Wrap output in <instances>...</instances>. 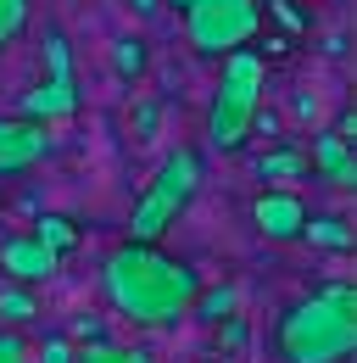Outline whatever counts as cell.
<instances>
[{
  "instance_id": "7402d4cb",
  "label": "cell",
  "mask_w": 357,
  "mask_h": 363,
  "mask_svg": "<svg viewBox=\"0 0 357 363\" xmlns=\"http://www.w3.org/2000/svg\"><path fill=\"white\" fill-rule=\"evenodd\" d=\"M45 62H50V79H73V56H67V40H62V34L45 40Z\"/></svg>"
},
{
  "instance_id": "5b68a950",
  "label": "cell",
  "mask_w": 357,
  "mask_h": 363,
  "mask_svg": "<svg viewBox=\"0 0 357 363\" xmlns=\"http://www.w3.org/2000/svg\"><path fill=\"white\" fill-rule=\"evenodd\" d=\"M263 28L257 0H190L184 6V40L201 56H229L234 45H251Z\"/></svg>"
},
{
  "instance_id": "cb8c5ba5",
  "label": "cell",
  "mask_w": 357,
  "mask_h": 363,
  "mask_svg": "<svg viewBox=\"0 0 357 363\" xmlns=\"http://www.w3.org/2000/svg\"><path fill=\"white\" fill-rule=\"evenodd\" d=\"M157 6H162V0H134V11H140V17H151Z\"/></svg>"
},
{
  "instance_id": "4fadbf2b",
  "label": "cell",
  "mask_w": 357,
  "mask_h": 363,
  "mask_svg": "<svg viewBox=\"0 0 357 363\" xmlns=\"http://www.w3.org/2000/svg\"><path fill=\"white\" fill-rule=\"evenodd\" d=\"M240 308V291L234 285H212V291H196L190 296V313L201 318V324H218L223 313H234Z\"/></svg>"
},
{
  "instance_id": "8fae6325",
  "label": "cell",
  "mask_w": 357,
  "mask_h": 363,
  "mask_svg": "<svg viewBox=\"0 0 357 363\" xmlns=\"http://www.w3.org/2000/svg\"><path fill=\"white\" fill-rule=\"evenodd\" d=\"M251 174L268 184H296V179H307V151L302 145H268L263 157L251 162Z\"/></svg>"
},
{
  "instance_id": "3957f363",
  "label": "cell",
  "mask_w": 357,
  "mask_h": 363,
  "mask_svg": "<svg viewBox=\"0 0 357 363\" xmlns=\"http://www.w3.org/2000/svg\"><path fill=\"white\" fill-rule=\"evenodd\" d=\"M268 90V62L257 50L234 45L223 56V73H218V90H212V106H207V135L218 151H240L251 140V112L263 106Z\"/></svg>"
},
{
  "instance_id": "ba28073f",
  "label": "cell",
  "mask_w": 357,
  "mask_h": 363,
  "mask_svg": "<svg viewBox=\"0 0 357 363\" xmlns=\"http://www.w3.org/2000/svg\"><path fill=\"white\" fill-rule=\"evenodd\" d=\"M56 263H62V252H50L34 235L0 240V269H6V279H17V285H45V279L56 274Z\"/></svg>"
},
{
  "instance_id": "7c38bea8",
  "label": "cell",
  "mask_w": 357,
  "mask_h": 363,
  "mask_svg": "<svg viewBox=\"0 0 357 363\" xmlns=\"http://www.w3.org/2000/svg\"><path fill=\"white\" fill-rule=\"evenodd\" d=\"M73 363H157L145 347H123V341H106V335H89L84 347H73Z\"/></svg>"
},
{
  "instance_id": "7a4b0ae2",
  "label": "cell",
  "mask_w": 357,
  "mask_h": 363,
  "mask_svg": "<svg viewBox=\"0 0 357 363\" xmlns=\"http://www.w3.org/2000/svg\"><path fill=\"white\" fill-rule=\"evenodd\" d=\"M357 352V285L335 279L273 318L279 363H346Z\"/></svg>"
},
{
  "instance_id": "e0dca14e",
  "label": "cell",
  "mask_w": 357,
  "mask_h": 363,
  "mask_svg": "<svg viewBox=\"0 0 357 363\" xmlns=\"http://www.w3.org/2000/svg\"><path fill=\"white\" fill-rule=\"evenodd\" d=\"M212 330H218V352H240V347L251 341V324H246V313H240V308H234V313H223Z\"/></svg>"
},
{
  "instance_id": "5bb4252c",
  "label": "cell",
  "mask_w": 357,
  "mask_h": 363,
  "mask_svg": "<svg viewBox=\"0 0 357 363\" xmlns=\"http://www.w3.org/2000/svg\"><path fill=\"white\" fill-rule=\"evenodd\" d=\"M145 67H151V50L140 34H123L118 45H112V73L118 79H145Z\"/></svg>"
},
{
  "instance_id": "30bf717a",
  "label": "cell",
  "mask_w": 357,
  "mask_h": 363,
  "mask_svg": "<svg viewBox=\"0 0 357 363\" xmlns=\"http://www.w3.org/2000/svg\"><path fill=\"white\" fill-rule=\"evenodd\" d=\"M73 106H79L73 79H45V84H34V90L17 101V118H40V123H50V118H73Z\"/></svg>"
},
{
  "instance_id": "d6986e66",
  "label": "cell",
  "mask_w": 357,
  "mask_h": 363,
  "mask_svg": "<svg viewBox=\"0 0 357 363\" xmlns=\"http://www.w3.org/2000/svg\"><path fill=\"white\" fill-rule=\"evenodd\" d=\"M28 28V0H0V50Z\"/></svg>"
},
{
  "instance_id": "d4e9b609",
  "label": "cell",
  "mask_w": 357,
  "mask_h": 363,
  "mask_svg": "<svg viewBox=\"0 0 357 363\" xmlns=\"http://www.w3.org/2000/svg\"><path fill=\"white\" fill-rule=\"evenodd\" d=\"M174 6H178V11H184V6H190V0H174Z\"/></svg>"
},
{
  "instance_id": "2e32d148",
  "label": "cell",
  "mask_w": 357,
  "mask_h": 363,
  "mask_svg": "<svg viewBox=\"0 0 357 363\" xmlns=\"http://www.w3.org/2000/svg\"><path fill=\"white\" fill-rule=\"evenodd\" d=\"M34 313H40V296L28 285H0V318L6 324H28Z\"/></svg>"
},
{
  "instance_id": "8992f818",
  "label": "cell",
  "mask_w": 357,
  "mask_h": 363,
  "mask_svg": "<svg viewBox=\"0 0 357 363\" xmlns=\"http://www.w3.org/2000/svg\"><path fill=\"white\" fill-rule=\"evenodd\" d=\"M251 229H257L263 240L290 246V240H302V229H307V201H302L290 184H268V190H257V201H251Z\"/></svg>"
},
{
  "instance_id": "603a6c76",
  "label": "cell",
  "mask_w": 357,
  "mask_h": 363,
  "mask_svg": "<svg viewBox=\"0 0 357 363\" xmlns=\"http://www.w3.org/2000/svg\"><path fill=\"white\" fill-rule=\"evenodd\" d=\"M290 112H296V118H302V123H312V118H318V95H296V101H290Z\"/></svg>"
},
{
  "instance_id": "ac0fdd59",
  "label": "cell",
  "mask_w": 357,
  "mask_h": 363,
  "mask_svg": "<svg viewBox=\"0 0 357 363\" xmlns=\"http://www.w3.org/2000/svg\"><path fill=\"white\" fill-rule=\"evenodd\" d=\"M34 240H45V246H50V252H67V246H73V240H79V235H73V224H67V218H62V213H45L40 224H34Z\"/></svg>"
},
{
  "instance_id": "277c9868",
  "label": "cell",
  "mask_w": 357,
  "mask_h": 363,
  "mask_svg": "<svg viewBox=\"0 0 357 363\" xmlns=\"http://www.w3.org/2000/svg\"><path fill=\"white\" fill-rule=\"evenodd\" d=\"M201 174H207L201 151H196V145H174V151L162 157L157 179L145 184V196L134 201V213H129V240H162V235L184 218L190 196L201 190Z\"/></svg>"
},
{
  "instance_id": "6da1fadb",
  "label": "cell",
  "mask_w": 357,
  "mask_h": 363,
  "mask_svg": "<svg viewBox=\"0 0 357 363\" xmlns=\"http://www.w3.org/2000/svg\"><path fill=\"white\" fill-rule=\"evenodd\" d=\"M101 285H106V302L129 324L168 330V324H178L190 313V296L201 291V274L190 269L184 257L157 252V240H129V246H118L106 257Z\"/></svg>"
},
{
  "instance_id": "44dd1931",
  "label": "cell",
  "mask_w": 357,
  "mask_h": 363,
  "mask_svg": "<svg viewBox=\"0 0 357 363\" xmlns=\"http://www.w3.org/2000/svg\"><path fill=\"white\" fill-rule=\"evenodd\" d=\"M28 363H73V341L67 335H45L40 352H28Z\"/></svg>"
},
{
  "instance_id": "52a82bcc",
  "label": "cell",
  "mask_w": 357,
  "mask_h": 363,
  "mask_svg": "<svg viewBox=\"0 0 357 363\" xmlns=\"http://www.w3.org/2000/svg\"><path fill=\"white\" fill-rule=\"evenodd\" d=\"M45 151H50V135L40 118H0V174L34 168Z\"/></svg>"
},
{
  "instance_id": "9c48e42d",
  "label": "cell",
  "mask_w": 357,
  "mask_h": 363,
  "mask_svg": "<svg viewBox=\"0 0 357 363\" xmlns=\"http://www.w3.org/2000/svg\"><path fill=\"white\" fill-rule=\"evenodd\" d=\"M307 168L318 174V179H329L335 190H352V184H357V157H352V140H341L335 129H324V135L312 140Z\"/></svg>"
},
{
  "instance_id": "9a60e30c",
  "label": "cell",
  "mask_w": 357,
  "mask_h": 363,
  "mask_svg": "<svg viewBox=\"0 0 357 363\" xmlns=\"http://www.w3.org/2000/svg\"><path fill=\"white\" fill-rule=\"evenodd\" d=\"M302 240H318V246H329V252H352V224H341V218H312L307 213Z\"/></svg>"
},
{
  "instance_id": "ffe728a7",
  "label": "cell",
  "mask_w": 357,
  "mask_h": 363,
  "mask_svg": "<svg viewBox=\"0 0 357 363\" xmlns=\"http://www.w3.org/2000/svg\"><path fill=\"white\" fill-rule=\"evenodd\" d=\"M162 135V106L157 101H134V140L145 145V140Z\"/></svg>"
}]
</instances>
